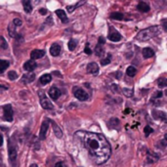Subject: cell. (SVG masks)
<instances>
[{
	"mask_svg": "<svg viewBox=\"0 0 167 167\" xmlns=\"http://www.w3.org/2000/svg\"><path fill=\"white\" fill-rule=\"evenodd\" d=\"M8 31H9V35L11 37H16L17 36V31H16V27L14 26V24L11 23L8 27Z\"/></svg>",
	"mask_w": 167,
	"mask_h": 167,
	"instance_id": "d6986e66",
	"label": "cell"
},
{
	"mask_svg": "<svg viewBox=\"0 0 167 167\" xmlns=\"http://www.w3.org/2000/svg\"><path fill=\"white\" fill-rule=\"evenodd\" d=\"M3 118L9 122L13 120V110L11 105H6L3 107Z\"/></svg>",
	"mask_w": 167,
	"mask_h": 167,
	"instance_id": "5b68a950",
	"label": "cell"
},
{
	"mask_svg": "<svg viewBox=\"0 0 167 167\" xmlns=\"http://www.w3.org/2000/svg\"><path fill=\"white\" fill-rule=\"evenodd\" d=\"M49 128V125H48V121H44L42 125H41V129H40V139L44 140L46 137V132Z\"/></svg>",
	"mask_w": 167,
	"mask_h": 167,
	"instance_id": "4fadbf2b",
	"label": "cell"
},
{
	"mask_svg": "<svg viewBox=\"0 0 167 167\" xmlns=\"http://www.w3.org/2000/svg\"><path fill=\"white\" fill-rule=\"evenodd\" d=\"M50 122L52 123V127H53V129H54V132H55V134L56 136L58 137V138H61V137L63 136V133H62V130L60 129V127H59L55 122L50 120Z\"/></svg>",
	"mask_w": 167,
	"mask_h": 167,
	"instance_id": "2e32d148",
	"label": "cell"
},
{
	"mask_svg": "<svg viewBox=\"0 0 167 167\" xmlns=\"http://www.w3.org/2000/svg\"><path fill=\"white\" fill-rule=\"evenodd\" d=\"M136 68L134 67H127V70H126V73H127V75L130 76V77H133L135 76L136 74Z\"/></svg>",
	"mask_w": 167,
	"mask_h": 167,
	"instance_id": "603a6c76",
	"label": "cell"
},
{
	"mask_svg": "<svg viewBox=\"0 0 167 167\" xmlns=\"http://www.w3.org/2000/svg\"><path fill=\"white\" fill-rule=\"evenodd\" d=\"M2 145H3V137L1 134H0V146H2Z\"/></svg>",
	"mask_w": 167,
	"mask_h": 167,
	"instance_id": "f35d334b",
	"label": "cell"
},
{
	"mask_svg": "<svg viewBox=\"0 0 167 167\" xmlns=\"http://www.w3.org/2000/svg\"><path fill=\"white\" fill-rule=\"evenodd\" d=\"M107 38L110 39L111 41H114V42H117V41H120L121 40V35L120 33L115 31L114 27H110V32H109V35H107Z\"/></svg>",
	"mask_w": 167,
	"mask_h": 167,
	"instance_id": "52a82bcc",
	"label": "cell"
},
{
	"mask_svg": "<svg viewBox=\"0 0 167 167\" xmlns=\"http://www.w3.org/2000/svg\"><path fill=\"white\" fill-rule=\"evenodd\" d=\"M23 5H24V11H26L27 13H31L32 11V6L31 4V1H28V0H24V1H23Z\"/></svg>",
	"mask_w": 167,
	"mask_h": 167,
	"instance_id": "44dd1931",
	"label": "cell"
},
{
	"mask_svg": "<svg viewBox=\"0 0 167 167\" xmlns=\"http://www.w3.org/2000/svg\"><path fill=\"white\" fill-rule=\"evenodd\" d=\"M36 66H37V64L35 63V61H32V60L27 61V62L24 63V71H28V72H31V71L34 70V68L36 67Z\"/></svg>",
	"mask_w": 167,
	"mask_h": 167,
	"instance_id": "ba28073f",
	"label": "cell"
},
{
	"mask_svg": "<svg viewBox=\"0 0 167 167\" xmlns=\"http://www.w3.org/2000/svg\"><path fill=\"white\" fill-rule=\"evenodd\" d=\"M9 62L8 61H4V60H0V74L4 72V71L9 67Z\"/></svg>",
	"mask_w": 167,
	"mask_h": 167,
	"instance_id": "7402d4cb",
	"label": "cell"
},
{
	"mask_svg": "<svg viewBox=\"0 0 167 167\" xmlns=\"http://www.w3.org/2000/svg\"><path fill=\"white\" fill-rule=\"evenodd\" d=\"M111 19H114V20H123V19H124L123 14L118 13V12L112 13V14L111 15Z\"/></svg>",
	"mask_w": 167,
	"mask_h": 167,
	"instance_id": "cb8c5ba5",
	"label": "cell"
},
{
	"mask_svg": "<svg viewBox=\"0 0 167 167\" xmlns=\"http://www.w3.org/2000/svg\"><path fill=\"white\" fill-rule=\"evenodd\" d=\"M137 8H138L139 11L141 12H144V13H147L150 11V6L149 4H147L146 2H140L138 4V6H137Z\"/></svg>",
	"mask_w": 167,
	"mask_h": 167,
	"instance_id": "9a60e30c",
	"label": "cell"
},
{
	"mask_svg": "<svg viewBox=\"0 0 167 167\" xmlns=\"http://www.w3.org/2000/svg\"><path fill=\"white\" fill-rule=\"evenodd\" d=\"M95 52H96V55H97V56L101 57V56L103 55V54H104L105 50H104V48L102 47V45H99V44H98L97 47H96V49H95Z\"/></svg>",
	"mask_w": 167,
	"mask_h": 167,
	"instance_id": "484cf974",
	"label": "cell"
},
{
	"mask_svg": "<svg viewBox=\"0 0 167 167\" xmlns=\"http://www.w3.org/2000/svg\"><path fill=\"white\" fill-rule=\"evenodd\" d=\"M85 3V1H83V2H78L76 5H74V6H68L67 7V11L70 12V13H71L73 10H75L76 9V7H78V6H80V5H82V4H84Z\"/></svg>",
	"mask_w": 167,
	"mask_h": 167,
	"instance_id": "f546056e",
	"label": "cell"
},
{
	"mask_svg": "<svg viewBox=\"0 0 167 167\" xmlns=\"http://www.w3.org/2000/svg\"><path fill=\"white\" fill-rule=\"evenodd\" d=\"M12 23L14 24L15 27H21L22 24H23L22 20H20V19H14V21Z\"/></svg>",
	"mask_w": 167,
	"mask_h": 167,
	"instance_id": "836d02e7",
	"label": "cell"
},
{
	"mask_svg": "<svg viewBox=\"0 0 167 167\" xmlns=\"http://www.w3.org/2000/svg\"><path fill=\"white\" fill-rule=\"evenodd\" d=\"M39 13L42 14V15H45L47 13V10L46 9H40V10H39Z\"/></svg>",
	"mask_w": 167,
	"mask_h": 167,
	"instance_id": "74e56055",
	"label": "cell"
},
{
	"mask_svg": "<svg viewBox=\"0 0 167 167\" xmlns=\"http://www.w3.org/2000/svg\"><path fill=\"white\" fill-rule=\"evenodd\" d=\"M61 53V46L57 43H54L50 48V54L54 57H57Z\"/></svg>",
	"mask_w": 167,
	"mask_h": 167,
	"instance_id": "7c38bea8",
	"label": "cell"
},
{
	"mask_svg": "<svg viewBox=\"0 0 167 167\" xmlns=\"http://www.w3.org/2000/svg\"><path fill=\"white\" fill-rule=\"evenodd\" d=\"M73 95L79 101H86L88 98H89V95L79 87H75L74 89H73Z\"/></svg>",
	"mask_w": 167,
	"mask_h": 167,
	"instance_id": "3957f363",
	"label": "cell"
},
{
	"mask_svg": "<svg viewBox=\"0 0 167 167\" xmlns=\"http://www.w3.org/2000/svg\"><path fill=\"white\" fill-rule=\"evenodd\" d=\"M84 52H85L86 54H88V55H91V54H92L91 49L89 48V44H86V47H85V49H84Z\"/></svg>",
	"mask_w": 167,
	"mask_h": 167,
	"instance_id": "e575fe53",
	"label": "cell"
},
{
	"mask_svg": "<svg viewBox=\"0 0 167 167\" xmlns=\"http://www.w3.org/2000/svg\"><path fill=\"white\" fill-rule=\"evenodd\" d=\"M111 54H109V55H107V57L106 58V59H104V60H102L101 61V64L103 66H106V65H107V64H110L111 63Z\"/></svg>",
	"mask_w": 167,
	"mask_h": 167,
	"instance_id": "4dcf8cb0",
	"label": "cell"
},
{
	"mask_svg": "<svg viewBox=\"0 0 167 167\" xmlns=\"http://www.w3.org/2000/svg\"><path fill=\"white\" fill-rule=\"evenodd\" d=\"M52 80V76L50 74H43L41 77H40V79H39V81H40V83L42 85H45V84H48L49 82H50Z\"/></svg>",
	"mask_w": 167,
	"mask_h": 167,
	"instance_id": "ac0fdd59",
	"label": "cell"
},
{
	"mask_svg": "<svg viewBox=\"0 0 167 167\" xmlns=\"http://www.w3.org/2000/svg\"><path fill=\"white\" fill-rule=\"evenodd\" d=\"M158 86H159L160 88H164V87L167 85V80H166V78H164V77L159 78L158 81Z\"/></svg>",
	"mask_w": 167,
	"mask_h": 167,
	"instance_id": "4316f807",
	"label": "cell"
},
{
	"mask_svg": "<svg viewBox=\"0 0 167 167\" xmlns=\"http://www.w3.org/2000/svg\"><path fill=\"white\" fill-rule=\"evenodd\" d=\"M44 55H45V51L44 50H37V49H35V50H33L31 53V60H36V59H40L42 58Z\"/></svg>",
	"mask_w": 167,
	"mask_h": 167,
	"instance_id": "8fae6325",
	"label": "cell"
},
{
	"mask_svg": "<svg viewBox=\"0 0 167 167\" xmlns=\"http://www.w3.org/2000/svg\"><path fill=\"white\" fill-rule=\"evenodd\" d=\"M123 93L125 94V96H127V97H132V95H133V90L126 89V88H124V89H123Z\"/></svg>",
	"mask_w": 167,
	"mask_h": 167,
	"instance_id": "d6a6232c",
	"label": "cell"
},
{
	"mask_svg": "<svg viewBox=\"0 0 167 167\" xmlns=\"http://www.w3.org/2000/svg\"><path fill=\"white\" fill-rule=\"evenodd\" d=\"M39 97H40V104H41L43 109L49 110V111H51V110L54 109V106L52 105V103L45 97L44 93H40V94H39Z\"/></svg>",
	"mask_w": 167,
	"mask_h": 167,
	"instance_id": "8992f818",
	"label": "cell"
},
{
	"mask_svg": "<svg viewBox=\"0 0 167 167\" xmlns=\"http://www.w3.org/2000/svg\"><path fill=\"white\" fill-rule=\"evenodd\" d=\"M49 96H50L51 99L57 100L58 98L61 96V90L58 89L57 87H52L51 89L49 90Z\"/></svg>",
	"mask_w": 167,
	"mask_h": 167,
	"instance_id": "9c48e42d",
	"label": "cell"
},
{
	"mask_svg": "<svg viewBox=\"0 0 167 167\" xmlns=\"http://www.w3.org/2000/svg\"><path fill=\"white\" fill-rule=\"evenodd\" d=\"M9 159H10V162H12V163H15L17 160L16 146L13 144V142L11 140L9 142Z\"/></svg>",
	"mask_w": 167,
	"mask_h": 167,
	"instance_id": "277c9868",
	"label": "cell"
},
{
	"mask_svg": "<svg viewBox=\"0 0 167 167\" xmlns=\"http://www.w3.org/2000/svg\"><path fill=\"white\" fill-rule=\"evenodd\" d=\"M76 45H77V41L75 40V39H71V40L68 41V49H70L71 51L74 50Z\"/></svg>",
	"mask_w": 167,
	"mask_h": 167,
	"instance_id": "d4e9b609",
	"label": "cell"
},
{
	"mask_svg": "<svg viewBox=\"0 0 167 167\" xmlns=\"http://www.w3.org/2000/svg\"><path fill=\"white\" fill-rule=\"evenodd\" d=\"M144 132H145V134H146V136L147 137H148L151 133H153V132H154V130L153 129H151V127H150V126H148V125H147L146 127H145V128H144Z\"/></svg>",
	"mask_w": 167,
	"mask_h": 167,
	"instance_id": "1f68e13d",
	"label": "cell"
},
{
	"mask_svg": "<svg viewBox=\"0 0 167 167\" xmlns=\"http://www.w3.org/2000/svg\"><path fill=\"white\" fill-rule=\"evenodd\" d=\"M159 31H160V28L158 26L147 27L137 34L136 39L139 41H147V40H149V39H151L153 37H155L156 35H158Z\"/></svg>",
	"mask_w": 167,
	"mask_h": 167,
	"instance_id": "7a4b0ae2",
	"label": "cell"
},
{
	"mask_svg": "<svg viewBox=\"0 0 167 167\" xmlns=\"http://www.w3.org/2000/svg\"><path fill=\"white\" fill-rule=\"evenodd\" d=\"M34 77H35V75H34L33 73H29V74H24L22 79H23L24 83H29V82L33 81Z\"/></svg>",
	"mask_w": 167,
	"mask_h": 167,
	"instance_id": "ffe728a7",
	"label": "cell"
},
{
	"mask_svg": "<svg viewBox=\"0 0 167 167\" xmlns=\"http://www.w3.org/2000/svg\"><path fill=\"white\" fill-rule=\"evenodd\" d=\"M105 43V39H104V37H100L99 38V45H103V44Z\"/></svg>",
	"mask_w": 167,
	"mask_h": 167,
	"instance_id": "8d00e7d4",
	"label": "cell"
},
{
	"mask_svg": "<svg viewBox=\"0 0 167 167\" xmlns=\"http://www.w3.org/2000/svg\"><path fill=\"white\" fill-rule=\"evenodd\" d=\"M143 57L145 59H150L151 57H154V51L153 50V49H151V48H145L143 49Z\"/></svg>",
	"mask_w": 167,
	"mask_h": 167,
	"instance_id": "5bb4252c",
	"label": "cell"
},
{
	"mask_svg": "<svg viewBox=\"0 0 167 167\" xmlns=\"http://www.w3.org/2000/svg\"><path fill=\"white\" fill-rule=\"evenodd\" d=\"M56 14H57V16L61 19V21L63 23H67V15H66V12L64 11V10H57Z\"/></svg>",
	"mask_w": 167,
	"mask_h": 167,
	"instance_id": "e0dca14e",
	"label": "cell"
},
{
	"mask_svg": "<svg viewBox=\"0 0 167 167\" xmlns=\"http://www.w3.org/2000/svg\"><path fill=\"white\" fill-rule=\"evenodd\" d=\"M83 142L96 164H102L110 158L111 154V145L104 136L98 133L83 132Z\"/></svg>",
	"mask_w": 167,
	"mask_h": 167,
	"instance_id": "6da1fadb",
	"label": "cell"
},
{
	"mask_svg": "<svg viewBox=\"0 0 167 167\" xmlns=\"http://www.w3.org/2000/svg\"><path fill=\"white\" fill-rule=\"evenodd\" d=\"M31 167H38V166H37L36 164H31Z\"/></svg>",
	"mask_w": 167,
	"mask_h": 167,
	"instance_id": "ab89813d",
	"label": "cell"
},
{
	"mask_svg": "<svg viewBox=\"0 0 167 167\" xmlns=\"http://www.w3.org/2000/svg\"><path fill=\"white\" fill-rule=\"evenodd\" d=\"M8 76H9V79H10V80H15L16 78H18V74L16 73V71H9Z\"/></svg>",
	"mask_w": 167,
	"mask_h": 167,
	"instance_id": "f1b7e54d",
	"label": "cell"
},
{
	"mask_svg": "<svg viewBox=\"0 0 167 167\" xmlns=\"http://www.w3.org/2000/svg\"><path fill=\"white\" fill-rule=\"evenodd\" d=\"M8 47V44L6 42V40H5V38L0 36V48L1 49H7Z\"/></svg>",
	"mask_w": 167,
	"mask_h": 167,
	"instance_id": "83f0119b",
	"label": "cell"
},
{
	"mask_svg": "<svg viewBox=\"0 0 167 167\" xmlns=\"http://www.w3.org/2000/svg\"><path fill=\"white\" fill-rule=\"evenodd\" d=\"M87 71L91 74H97L99 72V66L96 63H90L87 66Z\"/></svg>",
	"mask_w": 167,
	"mask_h": 167,
	"instance_id": "30bf717a",
	"label": "cell"
},
{
	"mask_svg": "<svg viewBox=\"0 0 167 167\" xmlns=\"http://www.w3.org/2000/svg\"><path fill=\"white\" fill-rule=\"evenodd\" d=\"M55 167H65V164H64V162H62V161H60V162H57Z\"/></svg>",
	"mask_w": 167,
	"mask_h": 167,
	"instance_id": "d590c367",
	"label": "cell"
}]
</instances>
